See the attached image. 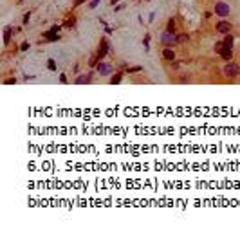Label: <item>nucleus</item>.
I'll return each mask as SVG.
<instances>
[{"instance_id": "nucleus-9", "label": "nucleus", "mask_w": 240, "mask_h": 229, "mask_svg": "<svg viewBox=\"0 0 240 229\" xmlns=\"http://www.w3.org/2000/svg\"><path fill=\"white\" fill-rule=\"evenodd\" d=\"M163 58H164L166 61H175V53L172 51V47H164V51H163Z\"/></svg>"}, {"instance_id": "nucleus-23", "label": "nucleus", "mask_w": 240, "mask_h": 229, "mask_svg": "<svg viewBox=\"0 0 240 229\" xmlns=\"http://www.w3.org/2000/svg\"><path fill=\"white\" fill-rule=\"evenodd\" d=\"M29 47H31V45L27 44V41H24V44L20 45V51H29Z\"/></svg>"}, {"instance_id": "nucleus-14", "label": "nucleus", "mask_w": 240, "mask_h": 229, "mask_svg": "<svg viewBox=\"0 0 240 229\" xmlns=\"http://www.w3.org/2000/svg\"><path fill=\"white\" fill-rule=\"evenodd\" d=\"M121 79H123V74H116V76L110 78V83L112 85H118V83H121Z\"/></svg>"}, {"instance_id": "nucleus-16", "label": "nucleus", "mask_w": 240, "mask_h": 229, "mask_svg": "<svg viewBox=\"0 0 240 229\" xmlns=\"http://www.w3.org/2000/svg\"><path fill=\"white\" fill-rule=\"evenodd\" d=\"M74 24H76V18H74V16H70V18H67L65 27H74Z\"/></svg>"}, {"instance_id": "nucleus-15", "label": "nucleus", "mask_w": 240, "mask_h": 229, "mask_svg": "<svg viewBox=\"0 0 240 229\" xmlns=\"http://www.w3.org/2000/svg\"><path fill=\"white\" fill-rule=\"evenodd\" d=\"M143 70V67H130V69H127V74H135V72H141Z\"/></svg>"}, {"instance_id": "nucleus-26", "label": "nucleus", "mask_w": 240, "mask_h": 229, "mask_svg": "<svg viewBox=\"0 0 240 229\" xmlns=\"http://www.w3.org/2000/svg\"><path fill=\"white\" fill-rule=\"evenodd\" d=\"M146 2H150V0H146Z\"/></svg>"}, {"instance_id": "nucleus-22", "label": "nucleus", "mask_w": 240, "mask_h": 229, "mask_svg": "<svg viewBox=\"0 0 240 229\" xmlns=\"http://www.w3.org/2000/svg\"><path fill=\"white\" fill-rule=\"evenodd\" d=\"M148 41H150V34H146V36H144V40H143V45L146 47V49L150 47V45H148Z\"/></svg>"}, {"instance_id": "nucleus-20", "label": "nucleus", "mask_w": 240, "mask_h": 229, "mask_svg": "<svg viewBox=\"0 0 240 229\" xmlns=\"http://www.w3.org/2000/svg\"><path fill=\"white\" fill-rule=\"evenodd\" d=\"M99 2H101V0H92V2L89 4V7H90V9H96V7L99 6Z\"/></svg>"}, {"instance_id": "nucleus-21", "label": "nucleus", "mask_w": 240, "mask_h": 229, "mask_svg": "<svg viewBox=\"0 0 240 229\" xmlns=\"http://www.w3.org/2000/svg\"><path fill=\"white\" fill-rule=\"evenodd\" d=\"M4 83H6V85H15V83H16V78H7Z\"/></svg>"}, {"instance_id": "nucleus-5", "label": "nucleus", "mask_w": 240, "mask_h": 229, "mask_svg": "<svg viewBox=\"0 0 240 229\" xmlns=\"http://www.w3.org/2000/svg\"><path fill=\"white\" fill-rule=\"evenodd\" d=\"M215 29H217L220 34H229V33H231V29H233V27H231V24H229V22H226V20H220V22H217Z\"/></svg>"}, {"instance_id": "nucleus-24", "label": "nucleus", "mask_w": 240, "mask_h": 229, "mask_svg": "<svg viewBox=\"0 0 240 229\" xmlns=\"http://www.w3.org/2000/svg\"><path fill=\"white\" fill-rule=\"evenodd\" d=\"M29 18H31V13H25V15H24V24L29 22Z\"/></svg>"}, {"instance_id": "nucleus-7", "label": "nucleus", "mask_w": 240, "mask_h": 229, "mask_svg": "<svg viewBox=\"0 0 240 229\" xmlns=\"http://www.w3.org/2000/svg\"><path fill=\"white\" fill-rule=\"evenodd\" d=\"M42 34L45 36V41H47V44H51V41H56V40H60V34L56 33V31H53V29H49V31H44Z\"/></svg>"}, {"instance_id": "nucleus-25", "label": "nucleus", "mask_w": 240, "mask_h": 229, "mask_svg": "<svg viewBox=\"0 0 240 229\" xmlns=\"http://www.w3.org/2000/svg\"><path fill=\"white\" fill-rule=\"evenodd\" d=\"M60 81H61V83H67V76L61 74V76H60Z\"/></svg>"}, {"instance_id": "nucleus-10", "label": "nucleus", "mask_w": 240, "mask_h": 229, "mask_svg": "<svg viewBox=\"0 0 240 229\" xmlns=\"http://www.w3.org/2000/svg\"><path fill=\"white\" fill-rule=\"evenodd\" d=\"M90 81H92V72H87V74H81V76H78L74 83L81 85V83H90Z\"/></svg>"}, {"instance_id": "nucleus-19", "label": "nucleus", "mask_w": 240, "mask_h": 229, "mask_svg": "<svg viewBox=\"0 0 240 229\" xmlns=\"http://www.w3.org/2000/svg\"><path fill=\"white\" fill-rule=\"evenodd\" d=\"M222 49H224V41H217L215 44V53H220Z\"/></svg>"}, {"instance_id": "nucleus-1", "label": "nucleus", "mask_w": 240, "mask_h": 229, "mask_svg": "<svg viewBox=\"0 0 240 229\" xmlns=\"http://www.w3.org/2000/svg\"><path fill=\"white\" fill-rule=\"evenodd\" d=\"M161 44L164 47H173V45H179L177 44V36L175 33H170V31H164L163 36H161Z\"/></svg>"}, {"instance_id": "nucleus-3", "label": "nucleus", "mask_w": 240, "mask_h": 229, "mask_svg": "<svg viewBox=\"0 0 240 229\" xmlns=\"http://www.w3.org/2000/svg\"><path fill=\"white\" fill-rule=\"evenodd\" d=\"M229 13H231V9H229V6L226 2H217L215 4V15L217 16L226 18V16H229Z\"/></svg>"}, {"instance_id": "nucleus-17", "label": "nucleus", "mask_w": 240, "mask_h": 229, "mask_svg": "<svg viewBox=\"0 0 240 229\" xmlns=\"http://www.w3.org/2000/svg\"><path fill=\"white\" fill-rule=\"evenodd\" d=\"M47 69H49V70H53V72L56 70V63H54V60H47Z\"/></svg>"}, {"instance_id": "nucleus-8", "label": "nucleus", "mask_w": 240, "mask_h": 229, "mask_svg": "<svg viewBox=\"0 0 240 229\" xmlns=\"http://www.w3.org/2000/svg\"><path fill=\"white\" fill-rule=\"evenodd\" d=\"M218 54H220V58L227 63V61H231V60H233V49H231V47H224Z\"/></svg>"}, {"instance_id": "nucleus-2", "label": "nucleus", "mask_w": 240, "mask_h": 229, "mask_svg": "<svg viewBox=\"0 0 240 229\" xmlns=\"http://www.w3.org/2000/svg\"><path fill=\"white\" fill-rule=\"evenodd\" d=\"M224 74L227 78H236L240 76V65L233 63V61H227V63L224 65Z\"/></svg>"}, {"instance_id": "nucleus-12", "label": "nucleus", "mask_w": 240, "mask_h": 229, "mask_svg": "<svg viewBox=\"0 0 240 229\" xmlns=\"http://www.w3.org/2000/svg\"><path fill=\"white\" fill-rule=\"evenodd\" d=\"M222 41H224V47H231L233 49V36L231 34H226Z\"/></svg>"}, {"instance_id": "nucleus-11", "label": "nucleus", "mask_w": 240, "mask_h": 229, "mask_svg": "<svg viewBox=\"0 0 240 229\" xmlns=\"http://www.w3.org/2000/svg\"><path fill=\"white\" fill-rule=\"evenodd\" d=\"M11 34H13V27L7 25L4 29V44H9V40H11Z\"/></svg>"}, {"instance_id": "nucleus-13", "label": "nucleus", "mask_w": 240, "mask_h": 229, "mask_svg": "<svg viewBox=\"0 0 240 229\" xmlns=\"http://www.w3.org/2000/svg\"><path fill=\"white\" fill-rule=\"evenodd\" d=\"M166 31H170V33H175L177 27H175V22H173V18L168 20V25H166Z\"/></svg>"}, {"instance_id": "nucleus-18", "label": "nucleus", "mask_w": 240, "mask_h": 229, "mask_svg": "<svg viewBox=\"0 0 240 229\" xmlns=\"http://www.w3.org/2000/svg\"><path fill=\"white\" fill-rule=\"evenodd\" d=\"M184 41H188V34H179V36H177V44H184Z\"/></svg>"}, {"instance_id": "nucleus-4", "label": "nucleus", "mask_w": 240, "mask_h": 229, "mask_svg": "<svg viewBox=\"0 0 240 229\" xmlns=\"http://www.w3.org/2000/svg\"><path fill=\"white\" fill-rule=\"evenodd\" d=\"M107 53H108V40H107V38H101V41H99V49H98V53H96L98 60H103V58L107 56Z\"/></svg>"}, {"instance_id": "nucleus-6", "label": "nucleus", "mask_w": 240, "mask_h": 229, "mask_svg": "<svg viewBox=\"0 0 240 229\" xmlns=\"http://www.w3.org/2000/svg\"><path fill=\"white\" fill-rule=\"evenodd\" d=\"M96 70L99 72V76H108L110 72H112V65H108V63H103V61H99V63L96 65Z\"/></svg>"}]
</instances>
